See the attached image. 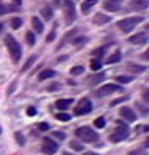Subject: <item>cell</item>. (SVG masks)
<instances>
[{"mask_svg": "<svg viewBox=\"0 0 149 155\" xmlns=\"http://www.w3.org/2000/svg\"><path fill=\"white\" fill-rule=\"evenodd\" d=\"M5 45H7V48L10 51L13 62H19L21 56H22V50H21V45L16 42V38L13 35H7L5 37Z\"/></svg>", "mask_w": 149, "mask_h": 155, "instance_id": "cell-1", "label": "cell"}, {"mask_svg": "<svg viewBox=\"0 0 149 155\" xmlns=\"http://www.w3.org/2000/svg\"><path fill=\"white\" fill-rule=\"evenodd\" d=\"M143 19H144L143 16H131V18H124V19H120V21L117 22V26H119V29L122 31L124 34H130L136 26L140 24V22H143Z\"/></svg>", "mask_w": 149, "mask_h": 155, "instance_id": "cell-2", "label": "cell"}, {"mask_svg": "<svg viewBox=\"0 0 149 155\" xmlns=\"http://www.w3.org/2000/svg\"><path fill=\"white\" fill-rule=\"evenodd\" d=\"M76 136L79 137L82 142H95L98 141V133L95 130H91L90 126H80V128L76 130Z\"/></svg>", "mask_w": 149, "mask_h": 155, "instance_id": "cell-3", "label": "cell"}, {"mask_svg": "<svg viewBox=\"0 0 149 155\" xmlns=\"http://www.w3.org/2000/svg\"><path fill=\"white\" fill-rule=\"evenodd\" d=\"M127 137H128V126L119 120L117 122V130L109 134V141L111 142H120V141L127 139Z\"/></svg>", "mask_w": 149, "mask_h": 155, "instance_id": "cell-4", "label": "cell"}, {"mask_svg": "<svg viewBox=\"0 0 149 155\" xmlns=\"http://www.w3.org/2000/svg\"><path fill=\"white\" fill-rule=\"evenodd\" d=\"M63 7H64V19L67 24L76 19V8H74L72 0H63Z\"/></svg>", "mask_w": 149, "mask_h": 155, "instance_id": "cell-5", "label": "cell"}, {"mask_svg": "<svg viewBox=\"0 0 149 155\" xmlns=\"http://www.w3.org/2000/svg\"><path fill=\"white\" fill-rule=\"evenodd\" d=\"M93 106H91V101L87 99V97H83V99L79 101L77 107L74 109V112H76V115H85V114H90Z\"/></svg>", "mask_w": 149, "mask_h": 155, "instance_id": "cell-6", "label": "cell"}, {"mask_svg": "<svg viewBox=\"0 0 149 155\" xmlns=\"http://www.w3.org/2000/svg\"><path fill=\"white\" fill-rule=\"evenodd\" d=\"M56 150H58V142H55L50 137H45L42 142V152L47 155H53V153H56Z\"/></svg>", "mask_w": 149, "mask_h": 155, "instance_id": "cell-7", "label": "cell"}, {"mask_svg": "<svg viewBox=\"0 0 149 155\" xmlns=\"http://www.w3.org/2000/svg\"><path fill=\"white\" fill-rule=\"evenodd\" d=\"M122 88L119 87V85H114V83H107L104 85V87H101L95 91V94L96 96H107V94H112V93H116V91H120Z\"/></svg>", "mask_w": 149, "mask_h": 155, "instance_id": "cell-8", "label": "cell"}, {"mask_svg": "<svg viewBox=\"0 0 149 155\" xmlns=\"http://www.w3.org/2000/svg\"><path fill=\"white\" fill-rule=\"evenodd\" d=\"M119 114H120V117H122L124 120H127V122H135L136 120V112L130 107H122L119 110Z\"/></svg>", "mask_w": 149, "mask_h": 155, "instance_id": "cell-9", "label": "cell"}, {"mask_svg": "<svg viewBox=\"0 0 149 155\" xmlns=\"http://www.w3.org/2000/svg\"><path fill=\"white\" fill-rule=\"evenodd\" d=\"M128 42L133 43V45H144L147 42V35H146V32H138V34H135V35H131L128 38Z\"/></svg>", "mask_w": 149, "mask_h": 155, "instance_id": "cell-10", "label": "cell"}, {"mask_svg": "<svg viewBox=\"0 0 149 155\" xmlns=\"http://www.w3.org/2000/svg\"><path fill=\"white\" fill-rule=\"evenodd\" d=\"M106 78V74L104 72H98V74H93V75H90L87 78V83L91 85V87H95V85H98L100 82H103V80Z\"/></svg>", "mask_w": 149, "mask_h": 155, "instance_id": "cell-11", "label": "cell"}, {"mask_svg": "<svg viewBox=\"0 0 149 155\" xmlns=\"http://www.w3.org/2000/svg\"><path fill=\"white\" fill-rule=\"evenodd\" d=\"M122 2L124 0H106L104 2V10H107V11H119Z\"/></svg>", "mask_w": 149, "mask_h": 155, "instance_id": "cell-12", "label": "cell"}, {"mask_svg": "<svg viewBox=\"0 0 149 155\" xmlns=\"http://www.w3.org/2000/svg\"><path fill=\"white\" fill-rule=\"evenodd\" d=\"M109 21H111V16L103 15V13H96L95 18H93V22L98 24V26H103V24H106V22H109Z\"/></svg>", "mask_w": 149, "mask_h": 155, "instance_id": "cell-13", "label": "cell"}, {"mask_svg": "<svg viewBox=\"0 0 149 155\" xmlns=\"http://www.w3.org/2000/svg\"><path fill=\"white\" fill-rule=\"evenodd\" d=\"M31 24H32L34 31H36L37 34H42V32H43V22L40 21L39 18H36V16H34V18L31 19Z\"/></svg>", "mask_w": 149, "mask_h": 155, "instance_id": "cell-14", "label": "cell"}, {"mask_svg": "<svg viewBox=\"0 0 149 155\" xmlns=\"http://www.w3.org/2000/svg\"><path fill=\"white\" fill-rule=\"evenodd\" d=\"M72 106V99H58L56 101V107L59 109V110H66V109H69Z\"/></svg>", "mask_w": 149, "mask_h": 155, "instance_id": "cell-15", "label": "cell"}, {"mask_svg": "<svg viewBox=\"0 0 149 155\" xmlns=\"http://www.w3.org/2000/svg\"><path fill=\"white\" fill-rule=\"evenodd\" d=\"M96 3H98V0H85V2L82 3V11H83V15H87Z\"/></svg>", "mask_w": 149, "mask_h": 155, "instance_id": "cell-16", "label": "cell"}, {"mask_svg": "<svg viewBox=\"0 0 149 155\" xmlns=\"http://www.w3.org/2000/svg\"><path fill=\"white\" fill-rule=\"evenodd\" d=\"M55 71H51V69H45V71H42L39 74V80L40 82H43V80H47V78H51V77H55Z\"/></svg>", "mask_w": 149, "mask_h": 155, "instance_id": "cell-17", "label": "cell"}, {"mask_svg": "<svg viewBox=\"0 0 149 155\" xmlns=\"http://www.w3.org/2000/svg\"><path fill=\"white\" fill-rule=\"evenodd\" d=\"M147 3H149V0H133V2H131V7L138 8V10H146Z\"/></svg>", "mask_w": 149, "mask_h": 155, "instance_id": "cell-18", "label": "cell"}, {"mask_svg": "<svg viewBox=\"0 0 149 155\" xmlns=\"http://www.w3.org/2000/svg\"><path fill=\"white\" fill-rule=\"evenodd\" d=\"M120 59H122V53H120V51H116V53H112L109 58H107V64H116V62H119Z\"/></svg>", "mask_w": 149, "mask_h": 155, "instance_id": "cell-19", "label": "cell"}, {"mask_svg": "<svg viewBox=\"0 0 149 155\" xmlns=\"http://www.w3.org/2000/svg\"><path fill=\"white\" fill-rule=\"evenodd\" d=\"M40 13H42V18H43V19H47V21L53 18V10H51L50 7L42 8V10H40Z\"/></svg>", "mask_w": 149, "mask_h": 155, "instance_id": "cell-20", "label": "cell"}, {"mask_svg": "<svg viewBox=\"0 0 149 155\" xmlns=\"http://www.w3.org/2000/svg\"><path fill=\"white\" fill-rule=\"evenodd\" d=\"M101 66H103V64H101L100 58H98V59H96V58H95V59H91V62H90V67H91V71H95V72H98L100 69H101Z\"/></svg>", "mask_w": 149, "mask_h": 155, "instance_id": "cell-21", "label": "cell"}, {"mask_svg": "<svg viewBox=\"0 0 149 155\" xmlns=\"http://www.w3.org/2000/svg\"><path fill=\"white\" fill-rule=\"evenodd\" d=\"M128 71H133L136 74H141V72H144L146 71V66H136V64H130L128 66Z\"/></svg>", "mask_w": 149, "mask_h": 155, "instance_id": "cell-22", "label": "cell"}, {"mask_svg": "<svg viewBox=\"0 0 149 155\" xmlns=\"http://www.w3.org/2000/svg\"><path fill=\"white\" fill-rule=\"evenodd\" d=\"M36 59H37V58H36V56H31V58H29V59H27V62H26V64H24V66H22V69H21V72H26V71H27V69H29V67H31V66L34 64V62H36Z\"/></svg>", "mask_w": 149, "mask_h": 155, "instance_id": "cell-23", "label": "cell"}, {"mask_svg": "<svg viewBox=\"0 0 149 155\" xmlns=\"http://www.w3.org/2000/svg\"><path fill=\"white\" fill-rule=\"evenodd\" d=\"M83 72H85V67H83V66H76V67L71 69V74H72V75H80V74H83Z\"/></svg>", "mask_w": 149, "mask_h": 155, "instance_id": "cell-24", "label": "cell"}, {"mask_svg": "<svg viewBox=\"0 0 149 155\" xmlns=\"http://www.w3.org/2000/svg\"><path fill=\"white\" fill-rule=\"evenodd\" d=\"M15 139H16V142H18L19 146H24L26 144V139H24V136H22L19 131H16L15 133Z\"/></svg>", "mask_w": 149, "mask_h": 155, "instance_id": "cell-25", "label": "cell"}, {"mask_svg": "<svg viewBox=\"0 0 149 155\" xmlns=\"http://www.w3.org/2000/svg\"><path fill=\"white\" fill-rule=\"evenodd\" d=\"M21 26H22V19L21 18H13L11 19V27H13V29H19Z\"/></svg>", "mask_w": 149, "mask_h": 155, "instance_id": "cell-26", "label": "cell"}, {"mask_svg": "<svg viewBox=\"0 0 149 155\" xmlns=\"http://www.w3.org/2000/svg\"><path fill=\"white\" fill-rule=\"evenodd\" d=\"M116 80H117L119 83H130L131 80H133V77H128V75H119Z\"/></svg>", "mask_w": 149, "mask_h": 155, "instance_id": "cell-27", "label": "cell"}, {"mask_svg": "<svg viewBox=\"0 0 149 155\" xmlns=\"http://www.w3.org/2000/svg\"><path fill=\"white\" fill-rule=\"evenodd\" d=\"M71 149H74V150H83V146H82V142H79V141H71Z\"/></svg>", "mask_w": 149, "mask_h": 155, "instance_id": "cell-28", "label": "cell"}, {"mask_svg": "<svg viewBox=\"0 0 149 155\" xmlns=\"http://www.w3.org/2000/svg\"><path fill=\"white\" fill-rule=\"evenodd\" d=\"M95 126H96V128H104V126H106V120L103 118V117L96 118L95 120Z\"/></svg>", "mask_w": 149, "mask_h": 155, "instance_id": "cell-29", "label": "cell"}, {"mask_svg": "<svg viewBox=\"0 0 149 155\" xmlns=\"http://www.w3.org/2000/svg\"><path fill=\"white\" fill-rule=\"evenodd\" d=\"M26 40H27V43H29V45L36 43V35H34V32H27L26 34Z\"/></svg>", "mask_w": 149, "mask_h": 155, "instance_id": "cell-30", "label": "cell"}, {"mask_svg": "<svg viewBox=\"0 0 149 155\" xmlns=\"http://www.w3.org/2000/svg\"><path fill=\"white\" fill-rule=\"evenodd\" d=\"M56 118L61 120V122H67V120H71V115H69V114L61 112V114H58V115H56Z\"/></svg>", "mask_w": 149, "mask_h": 155, "instance_id": "cell-31", "label": "cell"}, {"mask_svg": "<svg viewBox=\"0 0 149 155\" xmlns=\"http://www.w3.org/2000/svg\"><path fill=\"white\" fill-rule=\"evenodd\" d=\"M55 37H56V27H53V29H51V32L47 35V42H48V43H50V42H53Z\"/></svg>", "mask_w": 149, "mask_h": 155, "instance_id": "cell-32", "label": "cell"}, {"mask_svg": "<svg viewBox=\"0 0 149 155\" xmlns=\"http://www.w3.org/2000/svg\"><path fill=\"white\" fill-rule=\"evenodd\" d=\"M53 136L56 137V139H59V141H64V139H66V134L63 133V131H55Z\"/></svg>", "mask_w": 149, "mask_h": 155, "instance_id": "cell-33", "label": "cell"}, {"mask_svg": "<svg viewBox=\"0 0 149 155\" xmlns=\"http://www.w3.org/2000/svg\"><path fill=\"white\" fill-rule=\"evenodd\" d=\"M37 114V109L36 107H27V115L29 117H34Z\"/></svg>", "mask_w": 149, "mask_h": 155, "instance_id": "cell-34", "label": "cell"}, {"mask_svg": "<svg viewBox=\"0 0 149 155\" xmlns=\"http://www.w3.org/2000/svg\"><path fill=\"white\" fill-rule=\"evenodd\" d=\"M104 51H106V47H101L100 50H95V51H93V54H95V56H98V58H100V56H101L103 53H104Z\"/></svg>", "mask_w": 149, "mask_h": 155, "instance_id": "cell-35", "label": "cell"}, {"mask_svg": "<svg viewBox=\"0 0 149 155\" xmlns=\"http://www.w3.org/2000/svg\"><path fill=\"white\" fill-rule=\"evenodd\" d=\"M48 128H50L48 123H39V130H40V131H47Z\"/></svg>", "mask_w": 149, "mask_h": 155, "instance_id": "cell-36", "label": "cell"}, {"mask_svg": "<svg viewBox=\"0 0 149 155\" xmlns=\"http://www.w3.org/2000/svg\"><path fill=\"white\" fill-rule=\"evenodd\" d=\"M128 99V96H125V97H119V99H116L114 102H111V106H116V104H119V102H124V101H127Z\"/></svg>", "mask_w": 149, "mask_h": 155, "instance_id": "cell-37", "label": "cell"}, {"mask_svg": "<svg viewBox=\"0 0 149 155\" xmlns=\"http://www.w3.org/2000/svg\"><path fill=\"white\" fill-rule=\"evenodd\" d=\"M7 11H8V8L5 7V5H3L2 2H0V16H3L5 13H7Z\"/></svg>", "mask_w": 149, "mask_h": 155, "instance_id": "cell-38", "label": "cell"}, {"mask_svg": "<svg viewBox=\"0 0 149 155\" xmlns=\"http://www.w3.org/2000/svg\"><path fill=\"white\" fill-rule=\"evenodd\" d=\"M55 90H59L58 83H53V85H50V87H48V91H55Z\"/></svg>", "mask_w": 149, "mask_h": 155, "instance_id": "cell-39", "label": "cell"}, {"mask_svg": "<svg viewBox=\"0 0 149 155\" xmlns=\"http://www.w3.org/2000/svg\"><path fill=\"white\" fill-rule=\"evenodd\" d=\"M136 106H138V107L141 109V114H143V115H146V114H147V109H146L144 106H143V104H140V102H138V104H136Z\"/></svg>", "mask_w": 149, "mask_h": 155, "instance_id": "cell-40", "label": "cell"}, {"mask_svg": "<svg viewBox=\"0 0 149 155\" xmlns=\"http://www.w3.org/2000/svg\"><path fill=\"white\" fill-rule=\"evenodd\" d=\"M128 155H146V153L143 152V150H131Z\"/></svg>", "mask_w": 149, "mask_h": 155, "instance_id": "cell-41", "label": "cell"}, {"mask_svg": "<svg viewBox=\"0 0 149 155\" xmlns=\"http://www.w3.org/2000/svg\"><path fill=\"white\" fill-rule=\"evenodd\" d=\"M87 40H88L87 37H82V38H77V40H74V43H77V45H79V43H83V42H87Z\"/></svg>", "mask_w": 149, "mask_h": 155, "instance_id": "cell-42", "label": "cell"}, {"mask_svg": "<svg viewBox=\"0 0 149 155\" xmlns=\"http://www.w3.org/2000/svg\"><path fill=\"white\" fill-rule=\"evenodd\" d=\"M83 155H98V153H95V152H85Z\"/></svg>", "mask_w": 149, "mask_h": 155, "instance_id": "cell-43", "label": "cell"}, {"mask_svg": "<svg viewBox=\"0 0 149 155\" xmlns=\"http://www.w3.org/2000/svg\"><path fill=\"white\" fill-rule=\"evenodd\" d=\"M59 2H61V0H53V3H55V5H59Z\"/></svg>", "mask_w": 149, "mask_h": 155, "instance_id": "cell-44", "label": "cell"}, {"mask_svg": "<svg viewBox=\"0 0 149 155\" xmlns=\"http://www.w3.org/2000/svg\"><path fill=\"white\" fill-rule=\"evenodd\" d=\"M13 2H16V3H21V0H13Z\"/></svg>", "mask_w": 149, "mask_h": 155, "instance_id": "cell-45", "label": "cell"}, {"mask_svg": "<svg viewBox=\"0 0 149 155\" xmlns=\"http://www.w3.org/2000/svg\"><path fill=\"white\" fill-rule=\"evenodd\" d=\"M0 32H2V22H0Z\"/></svg>", "mask_w": 149, "mask_h": 155, "instance_id": "cell-46", "label": "cell"}, {"mask_svg": "<svg viewBox=\"0 0 149 155\" xmlns=\"http://www.w3.org/2000/svg\"><path fill=\"white\" fill-rule=\"evenodd\" d=\"M63 155H72V153H67V152H66V153H63Z\"/></svg>", "mask_w": 149, "mask_h": 155, "instance_id": "cell-47", "label": "cell"}, {"mask_svg": "<svg viewBox=\"0 0 149 155\" xmlns=\"http://www.w3.org/2000/svg\"><path fill=\"white\" fill-rule=\"evenodd\" d=\"M0 133H2V128H0Z\"/></svg>", "mask_w": 149, "mask_h": 155, "instance_id": "cell-48", "label": "cell"}]
</instances>
